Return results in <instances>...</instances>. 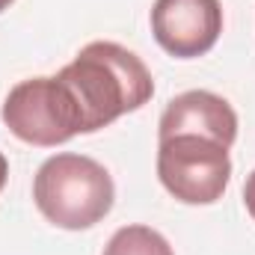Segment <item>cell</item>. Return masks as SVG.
<instances>
[{
	"label": "cell",
	"mask_w": 255,
	"mask_h": 255,
	"mask_svg": "<svg viewBox=\"0 0 255 255\" xmlns=\"http://www.w3.org/2000/svg\"><path fill=\"white\" fill-rule=\"evenodd\" d=\"M244 205H247L250 217L255 220V169L250 172V178H247V184H244Z\"/></svg>",
	"instance_id": "ba28073f"
},
{
	"label": "cell",
	"mask_w": 255,
	"mask_h": 255,
	"mask_svg": "<svg viewBox=\"0 0 255 255\" xmlns=\"http://www.w3.org/2000/svg\"><path fill=\"white\" fill-rule=\"evenodd\" d=\"M178 133L208 136L232 148V142L238 139V113L217 92H208V89L181 92L166 104L157 125V139L178 136Z\"/></svg>",
	"instance_id": "8992f818"
},
{
	"label": "cell",
	"mask_w": 255,
	"mask_h": 255,
	"mask_svg": "<svg viewBox=\"0 0 255 255\" xmlns=\"http://www.w3.org/2000/svg\"><path fill=\"white\" fill-rule=\"evenodd\" d=\"M157 178L163 190L184 205H214L232 178L229 148L196 133L157 139Z\"/></svg>",
	"instance_id": "277c9868"
},
{
	"label": "cell",
	"mask_w": 255,
	"mask_h": 255,
	"mask_svg": "<svg viewBox=\"0 0 255 255\" xmlns=\"http://www.w3.org/2000/svg\"><path fill=\"white\" fill-rule=\"evenodd\" d=\"M154 42L175 60L205 57L223 33L220 0H154Z\"/></svg>",
	"instance_id": "5b68a950"
},
{
	"label": "cell",
	"mask_w": 255,
	"mask_h": 255,
	"mask_svg": "<svg viewBox=\"0 0 255 255\" xmlns=\"http://www.w3.org/2000/svg\"><path fill=\"white\" fill-rule=\"evenodd\" d=\"M71 89L83 133L113 125L119 116L139 110L154 95V80L145 63L116 42H89L71 63L57 71Z\"/></svg>",
	"instance_id": "6da1fadb"
},
{
	"label": "cell",
	"mask_w": 255,
	"mask_h": 255,
	"mask_svg": "<svg viewBox=\"0 0 255 255\" xmlns=\"http://www.w3.org/2000/svg\"><path fill=\"white\" fill-rule=\"evenodd\" d=\"M0 119L21 142L39 145V148L60 145L83 133L77 101L57 74L15 83L3 101Z\"/></svg>",
	"instance_id": "3957f363"
},
{
	"label": "cell",
	"mask_w": 255,
	"mask_h": 255,
	"mask_svg": "<svg viewBox=\"0 0 255 255\" xmlns=\"http://www.w3.org/2000/svg\"><path fill=\"white\" fill-rule=\"evenodd\" d=\"M12 3H15V0H0V12H6V9H9Z\"/></svg>",
	"instance_id": "30bf717a"
},
{
	"label": "cell",
	"mask_w": 255,
	"mask_h": 255,
	"mask_svg": "<svg viewBox=\"0 0 255 255\" xmlns=\"http://www.w3.org/2000/svg\"><path fill=\"white\" fill-rule=\"evenodd\" d=\"M116 184L104 163L63 151L48 157L33 178V202L39 214L65 232H83L113 211Z\"/></svg>",
	"instance_id": "7a4b0ae2"
},
{
	"label": "cell",
	"mask_w": 255,
	"mask_h": 255,
	"mask_svg": "<svg viewBox=\"0 0 255 255\" xmlns=\"http://www.w3.org/2000/svg\"><path fill=\"white\" fill-rule=\"evenodd\" d=\"M104 255H175L169 241L148 226H122L107 241Z\"/></svg>",
	"instance_id": "52a82bcc"
},
{
	"label": "cell",
	"mask_w": 255,
	"mask_h": 255,
	"mask_svg": "<svg viewBox=\"0 0 255 255\" xmlns=\"http://www.w3.org/2000/svg\"><path fill=\"white\" fill-rule=\"evenodd\" d=\"M6 178H9V160H6L3 151H0V190L6 187Z\"/></svg>",
	"instance_id": "9c48e42d"
}]
</instances>
